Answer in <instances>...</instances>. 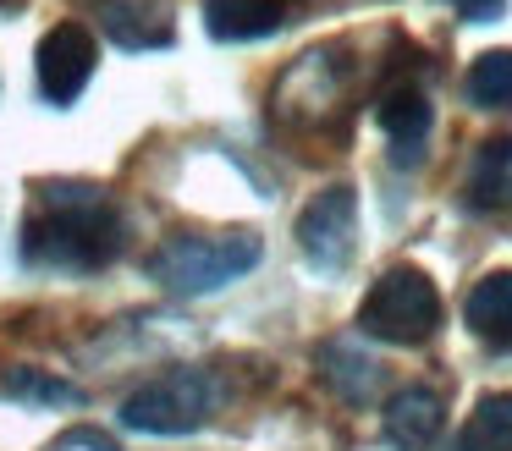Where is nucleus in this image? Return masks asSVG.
Wrapping results in <instances>:
<instances>
[{
  "label": "nucleus",
  "instance_id": "nucleus-10",
  "mask_svg": "<svg viewBox=\"0 0 512 451\" xmlns=\"http://www.w3.org/2000/svg\"><path fill=\"white\" fill-rule=\"evenodd\" d=\"M287 22V0H204V28L221 44L265 39Z\"/></svg>",
  "mask_w": 512,
  "mask_h": 451
},
{
  "label": "nucleus",
  "instance_id": "nucleus-3",
  "mask_svg": "<svg viewBox=\"0 0 512 451\" xmlns=\"http://www.w3.org/2000/svg\"><path fill=\"white\" fill-rule=\"evenodd\" d=\"M221 402H226V385L210 369H171L127 396L122 424L138 429V435H193V429L210 424Z\"/></svg>",
  "mask_w": 512,
  "mask_h": 451
},
{
  "label": "nucleus",
  "instance_id": "nucleus-2",
  "mask_svg": "<svg viewBox=\"0 0 512 451\" xmlns=\"http://www.w3.org/2000/svg\"><path fill=\"white\" fill-rule=\"evenodd\" d=\"M259 253L265 248H259L254 231H182L149 253V281H160L177 297H204L248 275Z\"/></svg>",
  "mask_w": 512,
  "mask_h": 451
},
{
  "label": "nucleus",
  "instance_id": "nucleus-1",
  "mask_svg": "<svg viewBox=\"0 0 512 451\" xmlns=\"http://www.w3.org/2000/svg\"><path fill=\"white\" fill-rule=\"evenodd\" d=\"M122 248V220H116L105 187L94 182H45L39 187V215L23 231V259L50 270H100Z\"/></svg>",
  "mask_w": 512,
  "mask_h": 451
},
{
  "label": "nucleus",
  "instance_id": "nucleus-6",
  "mask_svg": "<svg viewBox=\"0 0 512 451\" xmlns=\"http://www.w3.org/2000/svg\"><path fill=\"white\" fill-rule=\"evenodd\" d=\"M94 61H100V50H94V33L83 28V22H56V28L39 39V55H34L39 94H45L50 105H72V99L89 88Z\"/></svg>",
  "mask_w": 512,
  "mask_h": 451
},
{
  "label": "nucleus",
  "instance_id": "nucleus-7",
  "mask_svg": "<svg viewBox=\"0 0 512 451\" xmlns=\"http://www.w3.org/2000/svg\"><path fill=\"white\" fill-rule=\"evenodd\" d=\"M375 116H380V132L391 138V154H397V165H419L424 138H430V121H435V110H430V99H424V88L397 83L386 99H380Z\"/></svg>",
  "mask_w": 512,
  "mask_h": 451
},
{
  "label": "nucleus",
  "instance_id": "nucleus-18",
  "mask_svg": "<svg viewBox=\"0 0 512 451\" xmlns=\"http://www.w3.org/2000/svg\"><path fill=\"white\" fill-rule=\"evenodd\" d=\"M457 11H463L468 22H496L501 11H507V0H452Z\"/></svg>",
  "mask_w": 512,
  "mask_h": 451
},
{
  "label": "nucleus",
  "instance_id": "nucleus-15",
  "mask_svg": "<svg viewBox=\"0 0 512 451\" xmlns=\"http://www.w3.org/2000/svg\"><path fill=\"white\" fill-rule=\"evenodd\" d=\"M468 105L479 110H512V50H485L474 66H468L463 83Z\"/></svg>",
  "mask_w": 512,
  "mask_h": 451
},
{
  "label": "nucleus",
  "instance_id": "nucleus-9",
  "mask_svg": "<svg viewBox=\"0 0 512 451\" xmlns=\"http://www.w3.org/2000/svg\"><path fill=\"white\" fill-rule=\"evenodd\" d=\"M463 319L485 347L512 352V270L479 275L474 292H468V303H463Z\"/></svg>",
  "mask_w": 512,
  "mask_h": 451
},
{
  "label": "nucleus",
  "instance_id": "nucleus-12",
  "mask_svg": "<svg viewBox=\"0 0 512 451\" xmlns=\"http://www.w3.org/2000/svg\"><path fill=\"white\" fill-rule=\"evenodd\" d=\"M320 374L342 402H369L380 385V363L369 352H358L353 341H325L320 347Z\"/></svg>",
  "mask_w": 512,
  "mask_h": 451
},
{
  "label": "nucleus",
  "instance_id": "nucleus-8",
  "mask_svg": "<svg viewBox=\"0 0 512 451\" xmlns=\"http://www.w3.org/2000/svg\"><path fill=\"white\" fill-rule=\"evenodd\" d=\"M441 424H446V413L430 385H408V391H397L386 402V440L397 451H430L441 440Z\"/></svg>",
  "mask_w": 512,
  "mask_h": 451
},
{
  "label": "nucleus",
  "instance_id": "nucleus-16",
  "mask_svg": "<svg viewBox=\"0 0 512 451\" xmlns=\"http://www.w3.org/2000/svg\"><path fill=\"white\" fill-rule=\"evenodd\" d=\"M0 391L12 396V402H34V407H78L83 391L56 374H39V369H6L0 374Z\"/></svg>",
  "mask_w": 512,
  "mask_h": 451
},
{
  "label": "nucleus",
  "instance_id": "nucleus-14",
  "mask_svg": "<svg viewBox=\"0 0 512 451\" xmlns=\"http://www.w3.org/2000/svg\"><path fill=\"white\" fill-rule=\"evenodd\" d=\"M457 451H512V391H490L474 402Z\"/></svg>",
  "mask_w": 512,
  "mask_h": 451
},
{
  "label": "nucleus",
  "instance_id": "nucleus-17",
  "mask_svg": "<svg viewBox=\"0 0 512 451\" xmlns=\"http://www.w3.org/2000/svg\"><path fill=\"white\" fill-rule=\"evenodd\" d=\"M56 451H116V440L100 435V429H67L56 440Z\"/></svg>",
  "mask_w": 512,
  "mask_h": 451
},
{
  "label": "nucleus",
  "instance_id": "nucleus-13",
  "mask_svg": "<svg viewBox=\"0 0 512 451\" xmlns=\"http://www.w3.org/2000/svg\"><path fill=\"white\" fill-rule=\"evenodd\" d=\"M468 204L474 209H512V138L479 143L468 171Z\"/></svg>",
  "mask_w": 512,
  "mask_h": 451
},
{
  "label": "nucleus",
  "instance_id": "nucleus-11",
  "mask_svg": "<svg viewBox=\"0 0 512 451\" xmlns=\"http://www.w3.org/2000/svg\"><path fill=\"white\" fill-rule=\"evenodd\" d=\"M94 11H100L105 33L122 50H160V44H171V17L160 6H149V0H100Z\"/></svg>",
  "mask_w": 512,
  "mask_h": 451
},
{
  "label": "nucleus",
  "instance_id": "nucleus-5",
  "mask_svg": "<svg viewBox=\"0 0 512 451\" xmlns=\"http://www.w3.org/2000/svg\"><path fill=\"white\" fill-rule=\"evenodd\" d=\"M353 237H358V193L353 187H325L303 204L298 215V248L320 275H336L353 264Z\"/></svg>",
  "mask_w": 512,
  "mask_h": 451
},
{
  "label": "nucleus",
  "instance_id": "nucleus-4",
  "mask_svg": "<svg viewBox=\"0 0 512 451\" xmlns=\"http://www.w3.org/2000/svg\"><path fill=\"white\" fill-rule=\"evenodd\" d=\"M364 336L391 341V347H419L441 330V292L424 270L413 264H391L375 286H369L364 308H358Z\"/></svg>",
  "mask_w": 512,
  "mask_h": 451
}]
</instances>
